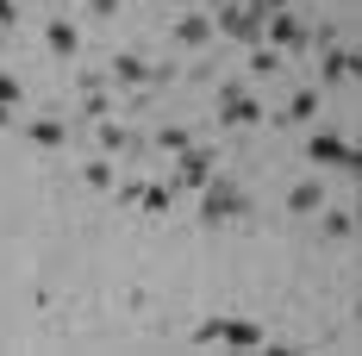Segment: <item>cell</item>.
Masks as SVG:
<instances>
[{
    "label": "cell",
    "instance_id": "obj_1",
    "mask_svg": "<svg viewBox=\"0 0 362 356\" xmlns=\"http://www.w3.org/2000/svg\"><path fill=\"white\" fill-rule=\"evenodd\" d=\"M200 194H206V200H200V219H206V225H225V219H244V213H250V194H244L231 176H218V169L200 181Z\"/></svg>",
    "mask_w": 362,
    "mask_h": 356
},
{
    "label": "cell",
    "instance_id": "obj_2",
    "mask_svg": "<svg viewBox=\"0 0 362 356\" xmlns=\"http://www.w3.org/2000/svg\"><path fill=\"white\" fill-rule=\"evenodd\" d=\"M262 0H218V19H213V32L225 38H238V44H262Z\"/></svg>",
    "mask_w": 362,
    "mask_h": 356
},
{
    "label": "cell",
    "instance_id": "obj_3",
    "mask_svg": "<svg viewBox=\"0 0 362 356\" xmlns=\"http://www.w3.org/2000/svg\"><path fill=\"white\" fill-rule=\"evenodd\" d=\"M194 344H231V350H262L269 344V331L256 319H206L194 325Z\"/></svg>",
    "mask_w": 362,
    "mask_h": 356
},
{
    "label": "cell",
    "instance_id": "obj_4",
    "mask_svg": "<svg viewBox=\"0 0 362 356\" xmlns=\"http://www.w3.org/2000/svg\"><path fill=\"white\" fill-rule=\"evenodd\" d=\"M306 163H319V169H350V176H356L362 150L344 138V132H313V138H306Z\"/></svg>",
    "mask_w": 362,
    "mask_h": 356
},
{
    "label": "cell",
    "instance_id": "obj_5",
    "mask_svg": "<svg viewBox=\"0 0 362 356\" xmlns=\"http://www.w3.org/2000/svg\"><path fill=\"white\" fill-rule=\"evenodd\" d=\"M218 125H231V132H244V125H262V101H256L250 88L225 81V88H218Z\"/></svg>",
    "mask_w": 362,
    "mask_h": 356
},
{
    "label": "cell",
    "instance_id": "obj_6",
    "mask_svg": "<svg viewBox=\"0 0 362 356\" xmlns=\"http://www.w3.org/2000/svg\"><path fill=\"white\" fill-rule=\"evenodd\" d=\"M213 169H218V150H213V144H187V150H175V194H194Z\"/></svg>",
    "mask_w": 362,
    "mask_h": 356
},
{
    "label": "cell",
    "instance_id": "obj_7",
    "mask_svg": "<svg viewBox=\"0 0 362 356\" xmlns=\"http://www.w3.org/2000/svg\"><path fill=\"white\" fill-rule=\"evenodd\" d=\"M262 44L288 57V50H300V44H306V25L293 19L288 6H269V13H262Z\"/></svg>",
    "mask_w": 362,
    "mask_h": 356
},
{
    "label": "cell",
    "instance_id": "obj_8",
    "mask_svg": "<svg viewBox=\"0 0 362 356\" xmlns=\"http://www.w3.org/2000/svg\"><path fill=\"white\" fill-rule=\"evenodd\" d=\"M319 81H325V88L356 81V50H319Z\"/></svg>",
    "mask_w": 362,
    "mask_h": 356
},
{
    "label": "cell",
    "instance_id": "obj_9",
    "mask_svg": "<svg viewBox=\"0 0 362 356\" xmlns=\"http://www.w3.org/2000/svg\"><path fill=\"white\" fill-rule=\"evenodd\" d=\"M306 119H319V88H293L288 107L275 113V125H306Z\"/></svg>",
    "mask_w": 362,
    "mask_h": 356
},
{
    "label": "cell",
    "instance_id": "obj_10",
    "mask_svg": "<svg viewBox=\"0 0 362 356\" xmlns=\"http://www.w3.org/2000/svg\"><path fill=\"white\" fill-rule=\"evenodd\" d=\"M325 200H331L325 181H300V188H288V213H293V219H313Z\"/></svg>",
    "mask_w": 362,
    "mask_h": 356
},
{
    "label": "cell",
    "instance_id": "obj_11",
    "mask_svg": "<svg viewBox=\"0 0 362 356\" xmlns=\"http://www.w3.org/2000/svg\"><path fill=\"white\" fill-rule=\"evenodd\" d=\"M206 38H213V19H206V13H181L175 19V44L181 50H200Z\"/></svg>",
    "mask_w": 362,
    "mask_h": 356
},
{
    "label": "cell",
    "instance_id": "obj_12",
    "mask_svg": "<svg viewBox=\"0 0 362 356\" xmlns=\"http://www.w3.org/2000/svg\"><path fill=\"white\" fill-rule=\"evenodd\" d=\"M25 138H32L37 150H63V144H69V125H63V119H25Z\"/></svg>",
    "mask_w": 362,
    "mask_h": 356
},
{
    "label": "cell",
    "instance_id": "obj_13",
    "mask_svg": "<svg viewBox=\"0 0 362 356\" xmlns=\"http://www.w3.org/2000/svg\"><path fill=\"white\" fill-rule=\"evenodd\" d=\"M44 44H50V57H75V50H81L75 19H50V25H44Z\"/></svg>",
    "mask_w": 362,
    "mask_h": 356
},
{
    "label": "cell",
    "instance_id": "obj_14",
    "mask_svg": "<svg viewBox=\"0 0 362 356\" xmlns=\"http://www.w3.org/2000/svg\"><path fill=\"white\" fill-rule=\"evenodd\" d=\"M100 144H107L112 156H132V150H144V132H132V125L107 119V125H100Z\"/></svg>",
    "mask_w": 362,
    "mask_h": 356
},
{
    "label": "cell",
    "instance_id": "obj_15",
    "mask_svg": "<svg viewBox=\"0 0 362 356\" xmlns=\"http://www.w3.org/2000/svg\"><path fill=\"white\" fill-rule=\"evenodd\" d=\"M112 81H119V88H144L150 63H144V57H132V50H119V57H112Z\"/></svg>",
    "mask_w": 362,
    "mask_h": 356
},
{
    "label": "cell",
    "instance_id": "obj_16",
    "mask_svg": "<svg viewBox=\"0 0 362 356\" xmlns=\"http://www.w3.org/2000/svg\"><path fill=\"white\" fill-rule=\"evenodd\" d=\"M138 207H144V213H169V207H175V181H150V188H138Z\"/></svg>",
    "mask_w": 362,
    "mask_h": 356
},
{
    "label": "cell",
    "instance_id": "obj_17",
    "mask_svg": "<svg viewBox=\"0 0 362 356\" xmlns=\"http://www.w3.org/2000/svg\"><path fill=\"white\" fill-rule=\"evenodd\" d=\"M319 219H325V238H337V244H350V238H356V219L344 213V207H319Z\"/></svg>",
    "mask_w": 362,
    "mask_h": 356
},
{
    "label": "cell",
    "instance_id": "obj_18",
    "mask_svg": "<svg viewBox=\"0 0 362 356\" xmlns=\"http://www.w3.org/2000/svg\"><path fill=\"white\" fill-rule=\"evenodd\" d=\"M25 101V81H13V75H0V125H13V107Z\"/></svg>",
    "mask_w": 362,
    "mask_h": 356
},
{
    "label": "cell",
    "instance_id": "obj_19",
    "mask_svg": "<svg viewBox=\"0 0 362 356\" xmlns=\"http://www.w3.org/2000/svg\"><path fill=\"white\" fill-rule=\"evenodd\" d=\"M281 69V50H269V44H250V75H275Z\"/></svg>",
    "mask_w": 362,
    "mask_h": 356
},
{
    "label": "cell",
    "instance_id": "obj_20",
    "mask_svg": "<svg viewBox=\"0 0 362 356\" xmlns=\"http://www.w3.org/2000/svg\"><path fill=\"white\" fill-rule=\"evenodd\" d=\"M187 144H194V132H187V125H163V132H156V150H169V156H175V150H187Z\"/></svg>",
    "mask_w": 362,
    "mask_h": 356
},
{
    "label": "cell",
    "instance_id": "obj_21",
    "mask_svg": "<svg viewBox=\"0 0 362 356\" xmlns=\"http://www.w3.org/2000/svg\"><path fill=\"white\" fill-rule=\"evenodd\" d=\"M81 181H88V188H112V163H100V156L81 163Z\"/></svg>",
    "mask_w": 362,
    "mask_h": 356
},
{
    "label": "cell",
    "instance_id": "obj_22",
    "mask_svg": "<svg viewBox=\"0 0 362 356\" xmlns=\"http://www.w3.org/2000/svg\"><path fill=\"white\" fill-rule=\"evenodd\" d=\"M81 113H88V119H107V113H112V101L94 88V81H88V101H81Z\"/></svg>",
    "mask_w": 362,
    "mask_h": 356
},
{
    "label": "cell",
    "instance_id": "obj_23",
    "mask_svg": "<svg viewBox=\"0 0 362 356\" xmlns=\"http://www.w3.org/2000/svg\"><path fill=\"white\" fill-rule=\"evenodd\" d=\"M119 6H125V0H88V13H94V19H112Z\"/></svg>",
    "mask_w": 362,
    "mask_h": 356
},
{
    "label": "cell",
    "instance_id": "obj_24",
    "mask_svg": "<svg viewBox=\"0 0 362 356\" xmlns=\"http://www.w3.org/2000/svg\"><path fill=\"white\" fill-rule=\"evenodd\" d=\"M0 25H19V0H0Z\"/></svg>",
    "mask_w": 362,
    "mask_h": 356
},
{
    "label": "cell",
    "instance_id": "obj_25",
    "mask_svg": "<svg viewBox=\"0 0 362 356\" xmlns=\"http://www.w3.org/2000/svg\"><path fill=\"white\" fill-rule=\"evenodd\" d=\"M262 6H293V0H262Z\"/></svg>",
    "mask_w": 362,
    "mask_h": 356
}]
</instances>
